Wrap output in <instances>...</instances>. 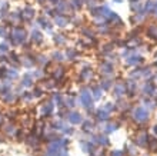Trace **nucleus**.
Returning a JSON list of instances; mask_svg holds the SVG:
<instances>
[{
    "instance_id": "obj_1",
    "label": "nucleus",
    "mask_w": 157,
    "mask_h": 156,
    "mask_svg": "<svg viewBox=\"0 0 157 156\" xmlns=\"http://www.w3.org/2000/svg\"><path fill=\"white\" fill-rule=\"evenodd\" d=\"M6 40L10 43L12 48H22V46H24L29 42V33L22 24L10 26L9 34H7Z\"/></svg>"
},
{
    "instance_id": "obj_2",
    "label": "nucleus",
    "mask_w": 157,
    "mask_h": 156,
    "mask_svg": "<svg viewBox=\"0 0 157 156\" xmlns=\"http://www.w3.org/2000/svg\"><path fill=\"white\" fill-rule=\"evenodd\" d=\"M0 130H2V133H3L7 139H16L17 132H19V126L16 125V122H10V120H7V122L0 128Z\"/></svg>"
},
{
    "instance_id": "obj_3",
    "label": "nucleus",
    "mask_w": 157,
    "mask_h": 156,
    "mask_svg": "<svg viewBox=\"0 0 157 156\" xmlns=\"http://www.w3.org/2000/svg\"><path fill=\"white\" fill-rule=\"evenodd\" d=\"M0 102L6 106H13V105L19 103V95L13 90H9V92H2L0 93Z\"/></svg>"
},
{
    "instance_id": "obj_4",
    "label": "nucleus",
    "mask_w": 157,
    "mask_h": 156,
    "mask_svg": "<svg viewBox=\"0 0 157 156\" xmlns=\"http://www.w3.org/2000/svg\"><path fill=\"white\" fill-rule=\"evenodd\" d=\"M36 65V56L32 55L30 52H26L23 55H20V67H23V69H33V66Z\"/></svg>"
},
{
    "instance_id": "obj_5",
    "label": "nucleus",
    "mask_w": 157,
    "mask_h": 156,
    "mask_svg": "<svg viewBox=\"0 0 157 156\" xmlns=\"http://www.w3.org/2000/svg\"><path fill=\"white\" fill-rule=\"evenodd\" d=\"M34 77H33V73L32 70H26L23 75L20 76V79H19V85L22 86L23 89H32L33 86H34Z\"/></svg>"
},
{
    "instance_id": "obj_6",
    "label": "nucleus",
    "mask_w": 157,
    "mask_h": 156,
    "mask_svg": "<svg viewBox=\"0 0 157 156\" xmlns=\"http://www.w3.org/2000/svg\"><path fill=\"white\" fill-rule=\"evenodd\" d=\"M36 16V9L33 7V5H24L22 7V17H23V23L26 22H32Z\"/></svg>"
},
{
    "instance_id": "obj_7",
    "label": "nucleus",
    "mask_w": 157,
    "mask_h": 156,
    "mask_svg": "<svg viewBox=\"0 0 157 156\" xmlns=\"http://www.w3.org/2000/svg\"><path fill=\"white\" fill-rule=\"evenodd\" d=\"M43 39H44V37H43V33L40 32V29H39V27H34L32 32L29 33V40H30V43H32V44H34V46L42 44Z\"/></svg>"
},
{
    "instance_id": "obj_8",
    "label": "nucleus",
    "mask_w": 157,
    "mask_h": 156,
    "mask_svg": "<svg viewBox=\"0 0 157 156\" xmlns=\"http://www.w3.org/2000/svg\"><path fill=\"white\" fill-rule=\"evenodd\" d=\"M6 79L9 80H19L20 79V73H19V69L16 67H10L7 66V70H6Z\"/></svg>"
},
{
    "instance_id": "obj_9",
    "label": "nucleus",
    "mask_w": 157,
    "mask_h": 156,
    "mask_svg": "<svg viewBox=\"0 0 157 156\" xmlns=\"http://www.w3.org/2000/svg\"><path fill=\"white\" fill-rule=\"evenodd\" d=\"M67 119H69V122L72 125H78V123L83 122V118H82V115L78 113V112H70L67 115Z\"/></svg>"
},
{
    "instance_id": "obj_10",
    "label": "nucleus",
    "mask_w": 157,
    "mask_h": 156,
    "mask_svg": "<svg viewBox=\"0 0 157 156\" xmlns=\"http://www.w3.org/2000/svg\"><path fill=\"white\" fill-rule=\"evenodd\" d=\"M12 46H10V43L6 40V39H2V42H0V53L2 55H9V52L12 50Z\"/></svg>"
},
{
    "instance_id": "obj_11",
    "label": "nucleus",
    "mask_w": 157,
    "mask_h": 156,
    "mask_svg": "<svg viewBox=\"0 0 157 156\" xmlns=\"http://www.w3.org/2000/svg\"><path fill=\"white\" fill-rule=\"evenodd\" d=\"M36 65L40 67H44L49 65V57L46 55H36Z\"/></svg>"
},
{
    "instance_id": "obj_12",
    "label": "nucleus",
    "mask_w": 157,
    "mask_h": 156,
    "mask_svg": "<svg viewBox=\"0 0 157 156\" xmlns=\"http://www.w3.org/2000/svg\"><path fill=\"white\" fill-rule=\"evenodd\" d=\"M40 110H42V115H43V116H47V115H50L51 110H53V103H51V102L43 103L42 108H40Z\"/></svg>"
},
{
    "instance_id": "obj_13",
    "label": "nucleus",
    "mask_w": 157,
    "mask_h": 156,
    "mask_svg": "<svg viewBox=\"0 0 157 156\" xmlns=\"http://www.w3.org/2000/svg\"><path fill=\"white\" fill-rule=\"evenodd\" d=\"M54 23L59 26V27H65L66 24H67V19L66 17H63L61 14H57L54 17Z\"/></svg>"
},
{
    "instance_id": "obj_14",
    "label": "nucleus",
    "mask_w": 157,
    "mask_h": 156,
    "mask_svg": "<svg viewBox=\"0 0 157 156\" xmlns=\"http://www.w3.org/2000/svg\"><path fill=\"white\" fill-rule=\"evenodd\" d=\"M32 89H33L32 93H33V96H34V99H39V98H42L43 93H44V90H43L40 86H36V85H34Z\"/></svg>"
},
{
    "instance_id": "obj_15",
    "label": "nucleus",
    "mask_w": 157,
    "mask_h": 156,
    "mask_svg": "<svg viewBox=\"0 0 157 156\" xmlns=\"http://www.w3.org/2000/svg\"><path fill=\"white\" fill-rule=\"evenodd\" d=\"M9 34V26L6 23H2L0 24V39H6Z\"/></svg>"
},
{
    "instance_id": "obj_16",
    "label": "nucleus",
    "mask_w": 157,
    "mask_h": 156,
    "mask_svg": "<svg viewBox=\"0 0 157 156\" xmlns=\"http://www.w3.org/2000/svg\"><path fill=\"white\" fill-rule=\"evenodd\" d=\"M56 44H63L65 43V37L61 36V34H54V37H53Z\"/></svg>"
},
{
    "instance_id": "obj_17",
    "label": "nucleus",
    "mask_w": 157,
    "mask_h": 156,
    "mask_svg": "<svg viewBox=\"0 0 157 156\" xmlns=\"http://www.w3.org/2000/svg\"><path fill=\"white\" fill-rule=\"evenodd\" d=\"M6 70H7V66L6 65H0V80L6 79Z\"/></svg>"
},
{
    "instance_id": "obj_18",
    "label": "nucleus",
    "mask_w": 157,
    "mask_h": 156,
    "mask_svg": "<svg viewBox=\"0 0 157 156\" xmlns=\"http://www.w3.org/2000/svg\"><path fill=\"white\" fill-rule=\"evenodd\" d=\"M32 73H33V77H34V79H40V77H42L43 76V70L42 69H36V70H32Z\"/></svg>"
},
{
    "instance_id": "obj_19",
    "label": "nucleus",
    "mask_w": 157,
    "mask_h": 156,
    "mask_svg": "<svg viewBox=\"0 0 157 156\" xmlns=\"http://www.w3.org/2000/svg\"><path fill=\"white\" fill-rule=\"evenodd\" d=\"M6 122H7V120H6V116H5V113H3V112L0 110V128H2V126H3V125H5Z\"/></svg>"
}]
</instances>
